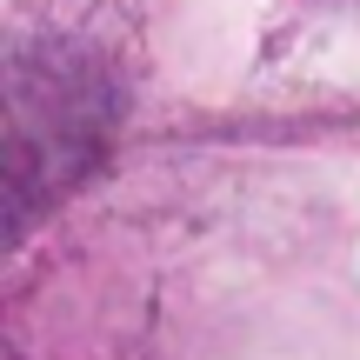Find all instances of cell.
Segmentation results:
<instances>
[{"instance_id":"obj_1","label":"cell","mask_w":360,"mask_h":360,"mask_svg":"<svg viewBox=\"0 0 360 360\" xmlns=\"http://www.w3.org/2000/svg\"><path fill=\"white\" fill-rule=\"evenodd\" d=\"M107 87L74 60H7L0 67V240L27 227L80 167L101 154Z\"/></svg>"}]
</instances>
